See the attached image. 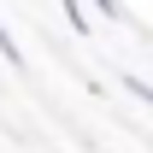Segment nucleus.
I'll use <instances>...</instances> for the list:
<instances>
[{
    "instance_id": "nucleus-1",
    "label": "nucleus",
    "mask_w": 153,
    "mask_h": 153,
    "mask_svg": "<svg viewBox=\"0 0 153 153\" xmlns=\"http://www.w3.org/2000/svg\"><path fill=\"white\" fill-rule=\"evenodd\" d=\"M65 6V24H71L76 36H88V12H82V0H59Z\"/></svg>"
},
{
    "instance_id": "nucleus-2",
    "label": "nucleus",
    "mask_w": 153,
    "mask_h": 153,
    "mask_svg": "<svg viewBox=\"0 0 153 153\" xmlns=\"http://www.w3.org/2000/svg\"><path fill=\"white\" fill-rule=\"evenodd\" d=\"M124 88H130L141 106H153V82H147V76H130V71H124Z\"/></svg>"
},
{
    "instance_id": "nucleus-3",
    "label": "nucleus",
    "mask_w": 153,
    "mask_h": 153,
    "mask_svg": "<svg viewBox=\"0 0 153 153\" xmlns=\"http://www.w3.org/2000/svg\"><path fill=\"white\" fill-rule=\"evenodd\" d=\"M0 59H6V65H24V53H18V41L6 36V30H0Z\"/></svg>"
}]
</instances>
